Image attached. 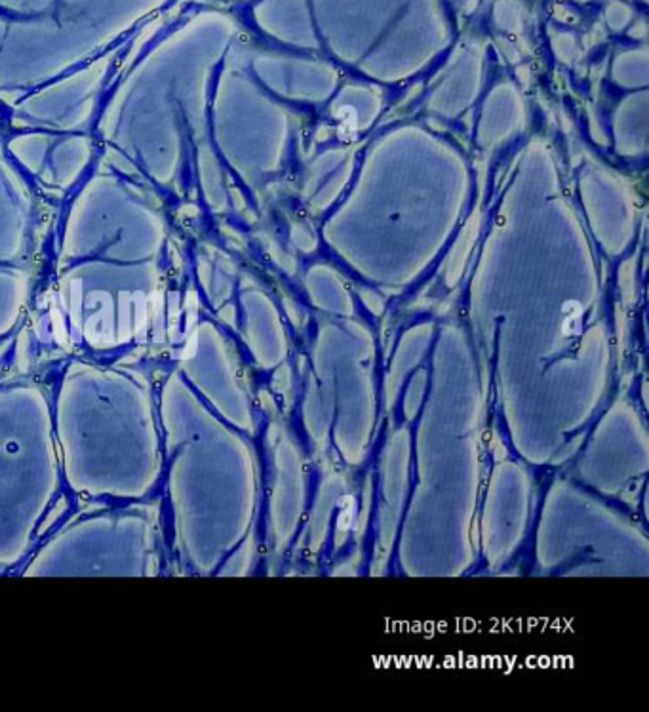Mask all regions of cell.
I'll return each mask as SVG.
<instances>
[{"instance_id":"obj_1","label":"cell","mask_w":649,"mask_h":712,"mask_svg":"<svg viewBox=\"0 0 649 712\" xmlns=\"http://www.w3.org/2000/svg\"><path fill=\"white\" fill-rule=\"evenodd\" d=\"M58 430L71 486L92 495L142 498L158 475L147 391L130 379L76 374L61 391Z\"/></svg>"},{"instance_id":"obj_2","label":"cell","mask_w":649,"mask_h":712,"mask_svg":"<svg viewBox=\"0 0 649 712\" xmlns=\"http://www.w3.org/2000/svg\"><path fill=\"white\" fill-rule=\"evenodd\" d=\"M58 484L50 414L36 389L0 391V566L27 553Z\"/></svg>"},{"instance_id":"obj_3","label":"cell","mask_w":649,"mask_h":712,"mask_svg":"<svg viewBox=\"0 0 649 712\" xmlns=\"http://www.w3.org/2000/svg\"><path fill=\"white\" fill-rule=\"evenodd\" d=\"M151 520L112 513L81 520L36 554L27 576H149L155 561Z\"/></svg>"}]
</instances>
